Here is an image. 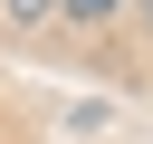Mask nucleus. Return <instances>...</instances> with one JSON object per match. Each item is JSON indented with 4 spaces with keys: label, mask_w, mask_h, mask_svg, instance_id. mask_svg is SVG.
Wrapping results in <instances>:
<instances>
[{
    "label": "nucleus",
    "mask_w": 153,
    "mask_h": 144,
    "mask_svg": "<svg viewBox=\"0 0 153 144\" xmlns=\"http://www.w3.org/2000/svg\"><path fill=\"white\" fill-rule=\"evenodd\" d=\"M143 19H153V0H143Z\"/></svg>",
    "instance_id": "obj_3"
},
{
    "label": "nucleus",
    "mask_w": 153,
    "mask_h": 144,
    "mask_svg": "<svg viewBox=\"0 0 153 144\" xmlns=\"http://www.w3.org/2000/svg\"><path fill=\"white\" fill-rule=\"evenodd\" d=\"M115 10H134V0H57V19H76V29H96V19H115Z\"/></svg>",
    "instance_id": "obj_1"
},
{
    "label": "nucleus",
    "mask_w": 153,
    "mask_h": 144,
    "mask_svg": "<svg viewBox=\"0 0 153 144\" xmlns=\"http://www.w3.org/2000/svg\"><path fill=\"white\" fill-rule=\"evenodd\" d=\"M0 19L10 29H38V19H57V0H0Z\"/></svg>",
    "instance_id": "obj_2"
}]
</instances>
